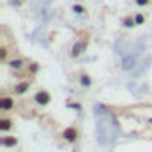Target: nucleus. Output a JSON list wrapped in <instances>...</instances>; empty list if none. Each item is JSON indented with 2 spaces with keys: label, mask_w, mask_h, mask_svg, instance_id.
Instances as JSON below:
<instances>
[{
  "label": "nucleus",
  "mask_w": 152,
  "mask_h": 152,
  "mask_svg": "<svg viewBox=\"0 0 152 152\" xmlns=\"http://www.w3.org/2000/svg\"><path fill=\"white\" fill-rule=\"evenodd\" d=\"M31 86H32V83H31L29 79H25V81H20V83H16V84L13 86L11 93H13L15 97H22V95H25V93L31 90Z\"/></svg>",
  "instance_id": "f257e3e1"
},
{
  "label": "nucleus",
  "mask_w": 152,
  "mask_h": 152,
  "mask_svg": "<svg viewBox=\"0 0 152 152\" xmlns=\"http://www.w3.org/2000/svg\"><path fill=\"white\" fill-rule=\"evenodd\" d=\"M86 48H88V38L86 39H79V41H75L73 43V47H72V52H70V57H79V56H83L84 52H86Z\"/></svg>",
  "instance_id": "f03ea898"
},
{
  "label": "nucleus",
  "mask_w": 152,
  "mask_h": 152,
  "mask_svg": "<svg viewBox=\"0 0 152 152\" xmlns=\"http://www.w3.org/2000/svg\"><path fill=\"white\" fill-rule=\"evenodd\" d=\"M15 97L7 95V93H2V97H0V109H2V113H9L15 109Z\"/></svg>",
  "instance_id": "7ed1b4c3"
},
{
  "label": "nucleus",
  "mask_w": 152,
  "mask_h": 152,
  "mask_svg": "<svg viewBox=\"0 0 152 152\" xmlns=\"http://www.w3.org/2000/svg\"><path fill=\"white\" fill-rule=\"evenodd\" d=\"M61 138H63L64 141H68V143H75V141L79 140V131H77V127H73V125L66 127V129L61 132Z\"/></svg>",
  "instance_id": "20e7f679"
},
{
  "label": "nucleus",
  "mask_w": 152,
  "mask_h": 152,
  "mask_svg": "<svg viewBox=\"0 0 152 152\" xmlns=\"http://www.w3.org/2000/svg\"><path fill=\"white\" fill-rule=\"evenodd\" d=\"M34 100H36L38 106H48L50 100H52V97H50V93H48L47 90H39V91H36V95H34Z\"/></svg>",
  "instance_id": "39448f33"
},
{
  "label": "nucleus",
  "mask_w": 152,
  "mask_h": 152,
  "mask_svg": "<svg viewBox=\"0 0 152 152\" xmlns=\"http://www.w3.org/2000/svg\"><path fill=\"white\" fill-rule=\"evenodd\" d=\"M7 64H9V68H11V70H15V72L23 70L25 66H29L25 57H16V59H11V61H7Z\"/></svg>",
  "instance_id": "423d86ee"
},
{
  "label": "nucleus",
  "mask_w": 152,
  "mask_h": 152,
  "mask_svg": "<svg viewBox=\"0 0 152 152\" xmlns=\"http://www.w3.org/2000/svg\"><path fill=\"white\" fill-rule=\"evenodd\" d=\"M0 143H2V147H6V148H15L18 145V138L11 136V134H4L0 138Z\"/></svg>",
  "instance_id": "0eeeda50"
},
{
  "label": "nucleus",
  "mask_w": 152,
  "mask_h": 152,
  "mask_svg": "<svg viewBox=\"0 0 152 152\" xmlns=\"http://www.w3.org/2000/svg\"><path fill=\"white\" fill-rule=\"evenodd\" d=\"M13 125H15V122H13L9 116H6V115L0 116V131H2V132L11 131V129H13Z\"/></svg>",
  "instance_id": "6e6552de"
},
{
  "label": "nucleus",
  "mask_w": 152,
  "mask_h": 152,
  "mask_svg": "<svg viewBox=\"0 0 152 152\" xmlns=\"http://www.w3.org/2000/svg\"><path fill=\"white\" fill-rule=\"evenodd\" d=\"M79 84H81L83 88H90V86L93 84V81H91V77H90L86 72H81V73H79Z\"/></svg>",
  "instance_id": "1a4fd4ad"
},
{
  "label": "nucleus",
  "mask_w": 152,
  "mask_h": 152,
  "mask_svg": "<svg viewBox=\"0 0 152 152\" xmlns=\"http://www.w3.org/2000/svg\"><path fill=\"white\" fill-rule=\"evenodd\" d=\"M7 57H9V47L7 43H2L0 45V63H7Z\"/></svg>",
  "instance_id": "9d476101"
},
{
  "label": "nucleus",
  "mask_w": 152,
  "mask_h": 152,
  "mask_svg": "<svg viewBox=\"0 0 152 152\" xmlns=\"http://www.w3.org/2000/svg\"><path fill=\"white\" fill-rule=\"evenodd\" d=\"M122 25H124L125 29H132V27H136V20H134V16H125V18L122 20Z\"/></svg>",
  "instance_id": "9b49d317"
},
{
  "label": "nucleus",
  "mask_w": 152,
  "mask_h": 152,
  "mask_svg": "<svg viewBox=\"0 0 152 152\" xmlns=\"http://www.w3.org/2000/svg\"><path fill=\"white\" fill-rule=\"evenodd\" d=\"M72 11L77 13V15H84V13H86V7L81 6V4H75V6H72Z\"/></svg>",
  "instance_id": "f8f14e48"
},
{
  "label": "nucleus",
  "mask_w": 152,
  "mask_h": 152,
  "mask_svg": "<svg viewBox=\"0 0 152 152\" xmlns=\"http://www.w3.org/2000/svg\"><path fill=\"white\" fill-rule=\"evenodd\" d=\"M134 20H136V25H143L145 23V15L143 13H136L134 15Z\"/></svg>",
  "instance_id": "ddd939ff"
},
{
  "label": "nucleus",
  "mask_w": 152,
  "mask_h": 152,
  "mask_svg": "<svg viewBox=\"0 0 152 152\" xmlns=\"http://www.w3.org/2000/svg\"><path fill=\"white\" fill-rule=\"evenodd\" d=\"M134 4L136 6H150L152 0H134Z\"/></svg>",
  "instance_id": "4468645a"
},
{
  "label": "nucleus",
  "mask_w": 152,
  "mask_h": 152,
  "mask_svg": "<svg viewBox=\"0 0 152 152\" xmlns=\"http://www.w3.org/2000/svg\"><path fill=\"white\" fill-rule=\"evenodd\" d=\"M27 70H31V73H32V75H34V73H36V72H38V70H39V66H38V64H36V63H32V64H31V66H27Z\"/></svg>",
  "instance_id": "2eb2a0df"
},
{
  "label": "nucleus",
  "mask_w": 152,
  "mask_h": 152,
  "mask_svg": "<svg viewBox=\"0 0 152 152\" xmlns=\"http://www.w3.org/2000/svg\"><path fill=\"white\" fill-rule=\"evenodd\" d=\"M148 124H150V125H152V118H150V120H148Z\"/></svg>",
  "instance_id": "dca6fc26"
}]
</instances>
